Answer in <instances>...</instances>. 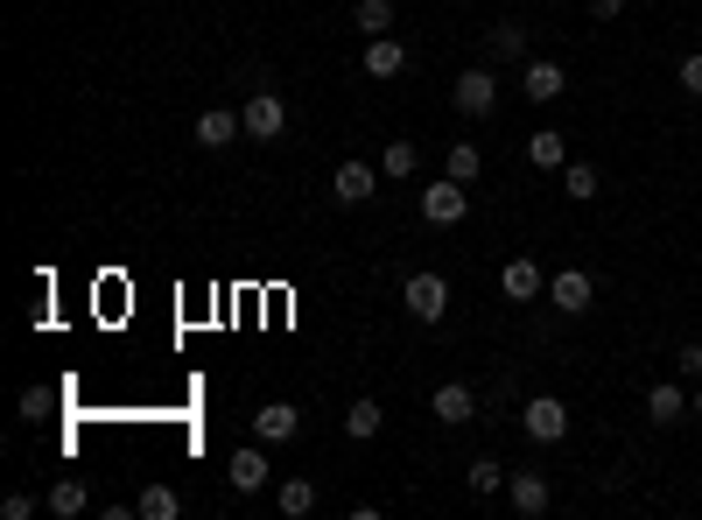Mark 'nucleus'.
I'll return each instance as SVG.
<instances>
[{
  "mask_svg": "<svg viewBox=\"0 0 702 520\" xmlns=\"http://www.w3.org/2000/svg\"><path fill=\"white\" fill-rule=\"evenodd\" d=\"M400 303H408V317H414V324H443V317H450V281L422 267V275H408Z\"/></svg>",
  "mask_w": 702,
  "mask_h": 520,
  "instance_id": "nucleus-1",
  "label": "nucleus"
},
{
  "mask_svg": "<svg viewBox=\"0 0 702 520\" xmlns=\"http://www.w3.org/2000/svg\"><path fill=\"white\" fill-rule=\"evenodd\" d=\"M450 99H457V113H464V121H492V113H499V78H492L485 64H477V71H457Z\"/></svg>",
  "mask_w": 702,
  "mask_h": 520,
  "instance_id": "nucleus-2",
  "label": "nucleus"
},
{
  "mask_svg": "<svg viewBox=\"0 0 702 520\" xmlns=\"http://www.w3.org/2000/svg\"><path fill=\"white\" fill-rule=\"evenodd\" d=\"M520 429H527L534 443H562L570 436V408H562L556 394H534L527 408H520Z\"/></svg>",
  "mask_w": 702,
  "mask_h": 520,
  "instance_id": "nucleus-3",
  "label": "nucleus"
},
{
  "mask_svg": "<svg viewBox=\"0 0 702 520\" xmlns=\"http://www.w3.org/2000/svg\"><path fill=\"white\" fill-rule=\"evenodd\" d=\"M464 190L471 183H457V176H450V183H429L422 190V218H429V226H464V212H471Z\"/></svg>",
  "mask_w": 702,
  "mask_h": 520,
  "instance_id": "nucleus-4",
  "label": "nucleus"
},
{
  "mask_svg": "<svg viewBox=\"0 0 702 520\" xmlns=\"http://www.w3.org/2000/svg\"><path fill=\"white\" fill-rule=\"evenodd\" d=\"M239 121H246L253 141H281V134H289V106H281L275 92H253L246 106H239Z\"/></svg>",
  "mask_w": 702,
  "mask_h": 520,
  "instance_id": "nucleus-5",
  "label": "nucleus"
},
{
  "mask_svg": "<svg viewBox=\"0 0 702 520\" xmlns=\"http://www.w3.org/2000/svg\"><path fill=\"white\" fill-rule=\"evenodd\" d=\"M520 92H527L534 106H548V99H562V92H570V71H562V64H548V56H527V71H520Z\"/></svg>",
  "mask_w": 702,
  "mask_h": 520,
  "instance_id": "nucleus-6",
  "label": "nucleus"
},
{
  "mask_svg": "<svg viewBox=\"0 0 702 520\" xmlns=\"http://www.w3.org/2000/svg\"><path fill=\"white\" fill-rule=\"evenodd\" d=\"M590 295H597V281L584 275V267H562V275L548 281V303H556L562 317H584V309H590Z\"/></svg>",
  "mask_w": 702,
  "mask_h": 520,
  "instance_id": "nucleus-7",
  "label": "nucleus"
},
{
  "mask_svg": "<svg viewBox=\"0 0 702 520\" xmlns=\"http://www.w3.org/2000/svg\"><path fill=\"white\" fill-rule=\"evenodd\" d=\"M226 479H232V493H260V485H267V451H260V436H253L246 451H232Z\"/></svg>",
  "mask_w": 702,
  "mask_h": 520,
  "instance_id": "nucleus-8",
  "label": "nucleus"
},
{
  "mask_svg": "<svg viewBox=\"0 0 702 520\" xmlns=\"http://www.w3.org/2000/svg\"><path fill=\"white\" fill-rule=\"evenodd\" d=\"M372 190H380V169H372V162H345V169L331 176V198L337 204H366Z\"/></svg>",
  "mask_w": 702,
  "mask_h": 520,
  "instance_id": "nucleus-9",
  "label": "nucleus"
},
{
  "mask_svg": "<svg viewBox=\"0 0 702 520\" xmlns=\"http://www.w3.org/2000/svg\"><path fill=\"white\" fill-rule=\"evenodd\" d=\"M295 429H303V415H295V401H267V408L253 415V436H260V443H289Z\"/></svg>",
  "mask_w": 702,
  "mask_h": 520,
  "instance_id": "nucleus-10",
  "label": "nucleus"
},
{
  "mask_svg": "<svg viewBox=\"0 0 702 520\" xmlns=\"http://www.w3.org/2000/svg\"><path fill=\"white\" fill-rule=\"evenodd\" d=\"M506 499H513V513H548V479L541 471H513V479H506Z\"/></svg>",
  "mask_w": 702,
  "mask_h": 520,
  "instance_id": "nucleus-11",
  "label": "nucleus"
},
{
  "mask_svg": "<svg viewBox=\"0 0 702 520\" xmlns=\"http://www.w3.org/2000/svg\"><path fill=\"white\" fill-rule=\"evenodd\" d=\"M499 289L513 295V303H534V295H548V275H541V267H534V261H506Z\"/></svg>",
  "mask_w": 702,
  "mask_h": 520,
  "instance_id": "nucleus-12",
  "label": "nucleus"
},
{
  "mask_svg": "<svg viewBox=\"0 0 702 520\" xmlns=\"http://www.w3.org/2000/svg\"><path fill=\"white\" fill-rule=\"evenodd\" d=\"M471 415H477V394L464 388V380H443V388H436V422H471Z\"/></svg>",
  "mask_w": 702,
  "mask_h": 520,
  "instance_id": "nucleus-13",
  "label": "nucleus"
},
{
  "mask_svg": "<svg viewBox=\"0 0 702 520\" xmlns=\"http://www.w3.org/2000/svg\"><path fill=\"white\" fill-rule=\"evenodd\" d=\"M408 71V50H400L394 36H372L366 42V78H400Z\"/></svg>",
  "mask_w": 702,
  "mask_h": 520,
  "instance_id": "nucleus-14",
  "label": "nucleus"
},
{
  "mask_svg": "<svg viewBox=\"0 0 702 520\" xmlns=\"http://www.w3.org/2000/svg\"><path fill=\"white\" fill-rule=\"evenodd\" d=\"M239 134H246V121H239V113H226V106L197 113V141H204V148H226V141H239Z\"/></svg>",
  "mask_w": 702,
  "mask_h": 520,
  "instance_id": "nucleus-15",
  "label": "nucleus"
},
{
  "mask_svg": "<svg viewBox=\"0 0 702 520\" xmlns=\"http://www.w3.org/2000/svg\"><path fill=\"white\" fill-rule=\"evenodd\" d=\"M414 169H422V148H414V141H386L380 148V176H386V183H408Z\"/></svg>",
  "mask_w": 702,
  "mask_h": 520,
  "instance_id": "nucleus-16",
  "label": "nucleus"
},
{
  "mask_svg": "<svg viewBox=\"0 0 702 520\" xmlns=\"http://www.w3.org/2000/svg\"><path fill=\"white\" fill-rule=\"evenodd\" d=\"M689 408H695V401L681 394L675 380H653V394H647V415H653V422H681Z\"/></svg>",
  "mask_w": 702,
  "mask_h": 520,
  "instance_id": "nucleus-17",
  "label": "nucleus"
},
{
  "mask_svg": "<svg viewBox=\"0 0 702 520\" xmlns=\"http://www.w3.org/2000/svg\"><path fill=\"white\" fill-rule=\"evenodd\" d=\"M527 56V22H499L492 28V64H520Z\"/></svg>",
  "mask_w": 702,
  "mask_h": 520,
  "instance_id": "nucleus-18",
  "label": "nucleus"
},
{
  "mask_svg": "<svg viewBox=\"0 0 702 520\" xmlns=\"http://www.w3.org/2000/svg\"><path fill=\"white\" fill-rule=\"evenodd\" d=\"M352 28H358V36H386V28H394V0H358V8H352Z\"/></svg>",
  "mask_w": 702,
  "mask_h": 520,
  "instance_id": "nucleus-19",
  "label": "nucleus"
},
{
  "mask_svg": "<svg viewBox=\"0 0 702 520\" xmlns=\"http://www.w3.org/2000/svg\"><path fill=\"white\" fill-rule=\"evenodd\" d=\"M527 162L534 169H562V162H570V141H562V134H527Z\"/></svg>",
  "mask_w": 702,
  "mask_h": 520,
  "instance_id": "nucleus-20",
  "label": "nucleus"
},
{
  "mask_svg": "<svg viewBox=\"0 0 702 520\" xmlns=\"http://www.w3.org/2000/svg\"><path fill=\"white\" fill-rule=\"evenodd\" d=\"M506 479H513V471H506V465H499V457H477V465L464 471V485H471V493H477V499H492V493H499V485H506Z\"/></svg>",
  "mask_w": 702,
  "mask_h": 520,
  "instance_id": "nucleus-21",
  "label": "nucleus"
},
{
  "mask_svg": "<svg viewBox=\"0 0 702 520\" xmlns=\"http://www.w3.org/2000/svg\"><path fill=\"white\" fill-rule=\"evenodd\" d=\"M345 436L352 443H372V436H380V401H352V408H345Z\"/></svg>",
  "mask_w": 702,
  "mask_h": 520,
  "instance_id": "nucleus-22",
  "label": "nucleus"
},
{
  "mask_svg": "<svg viewBox=\"0 0 702 520\" xmlns=\"http://www.w3.org/2000/svg\"><path fill=\"white\" fill-rule=\"evenodd\" d=\"M275 507H281V513H289V520H303V513H317V485H309V479H289V485H281V493H275Z\"/></svg>",
  "mask_w": 702,
  "mask_h": 520,
  "instance_id": "nucleus-23",
  "label": "nucleus"
},
{
  "mask_svg": "<svg viewBox=\"0 0 702 520\" xmlns=\"http://www.w3.org/2000/svg\"><path fill=\"white\" fill-rule=\"evenodd\" d=\"M562 198H576V204L597 198V169L590 162H562Z\"/></svg>",
  "mask_w": 702,
  "mask_h": 520,
  "instance_id": "nucleus-24",
  "label": "nucleus"
},
{
  "mask_svg": "<svg viewBox=\"0 0 702 520\" xmlns=\"http://www.w3.org/2000/svg\"><path fill=\"white\" fill-rule=\"evenodd\" d=\"M133 507H141V520H176V513H183V499H176L169 485H148V493L133 499Z\"/></svg>",
  "mask_w": 702,
  "mask_h": 520,
  "instance_id": "nucleus-25",
  "label": "nucleus"
},
{
  "mask_svg": "<svg viewBox=\"0 0 702 520\" xmlns=\"http://www.w3.org/2000/svg\"><path fill=\"white\" fill-rule=\"evenodd\" d=\"M50 513H56V520H78V513H85V485H78V479H56V485H50Z\"/></svg>",
  "mask_w": 702,
  "mask_h": 520,
  "instance_id": "nucleus-26",
  "label": "nucleus"
},
{
  "mask_svg": "<svg viewBox=\"0 0 702 520\" xmlns=\"http://www.w3.org/2000/svg\"><path fill=\"white\" fill-rule=\"evenodd\" d=\"M450 176H457V183H477V176H485V155H477L471 141H457L450 148Z\"/></svg>",
  "mask_w": 702,
  "mask_h": 520,
  "instance_id": "nucleus-27",
  "label": "nucleus"
},
{
  "mask_svg": "<svg viewBox=\"0 0 702 520\" xmlns=\"http://www.w3.org/2000/svg\"><path fill=\"white\" fill-rule=\"evenodd\" d=\"M675 78H681V92H689V99H702V50H695V56H681Z\"/></svg>",
  "mask_w": 702,
  "mask_h": 520,
  "instance_id": "nucleus-28",
  "label": "nucleus"
},
{
  "mask_svg": "<svg viewBox=\"0 0 702 520\" xmlns=\"http://www.w3.org/2000/svg\"><path fill=\"white\" fill-rule=\"evenodd\" d=\"M675 373H681V380H702V345H695V338L675 352Z\"/></svg>",
  "mask_w": 702,
  "mask_h": 520,
  "instance_id": "nucleus-29",
  "label": "nucleus"
},
{
  "mask_svg": "<svg viewBox=\"0 0 702 520\" xmlns=\"http://www.w3.org/2000/svg\"><path fill=\"white\" fill-rule=\"evenodd\" d=\"M22 415H28V422H42V415H50V394L28 388V394H22Z\"/></svg>",
  "mask_w": 702,
  "mask_h": 520,
  "instance_id": "nucleus-30",
  "label": "nucleus"
},
{
  "mask_svg": "<svg viewBox=\"0 0 702 520\" xmlns=\"http://www.w3.org/2000/svg\"><path fill=\"white\" fill-rule=\"evenodd\" d=\"M0 513H8V520H28V513H36V499H28V493H8V499H0Z\"/></svg>",
  "mask_w": 702,
  "mask_h": 520,
  "instance_id": "nucleus-31",
  "label": "nucleus"
},
{
  "mask_svg": "<svg viewBox=\"0 0 702 520\" xmlns=\"http://www.w3.org/2000/svg\"><path fill=\"white\" fill-rule=\"evenodd\" d=\"M590 14H597V22H611V14H625V0H590Z\"/></svg>",
  "mask_w": 702,
  "mask_h": 520,
  "instance_id": "nucleus-32",
  "label": "nucleus"
},
{
  "mask_svg": "<svg viewBox=\"0 0 702 520\" xmlns=\"http://www.w3.org/2000/svg\"><path fill=\"white\" fill-rule=\"evenodd\" d=\"M689 401H695V415H702V380H695V394H689Z\"/></svg>",
  "mask_w": 702,
  "mask_h": 520,
  "instance_id": "nucleus-33",
  "label": "nucleus"
},
{
  "mask_svg": "<svg viewBox=\"0 0 702 520\" xmlns=\"http://www.w3.org/2000/svg\"><path fill=\"white\" fill-rule=\"evenodd\" d=\"M695 493H702V485H695Z\"/></svg>",
  "mask_w": 702,
  "mask_h": 520,
  "instance_id": "nucleus-34",
  "label": "nucleus"
}]
</instances>
